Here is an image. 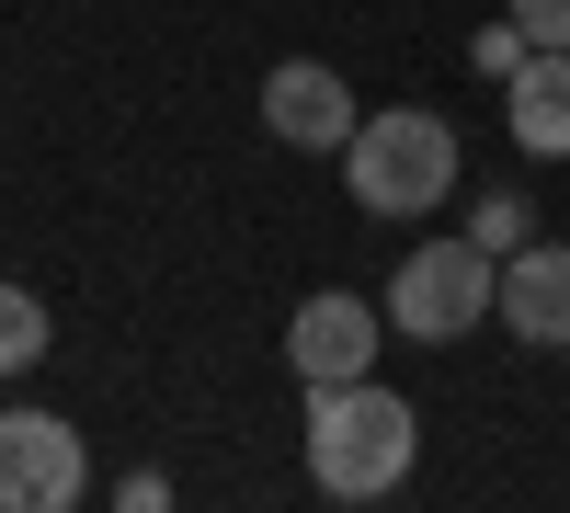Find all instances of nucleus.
Masks as SVG:
<instances>
[{"mask_svg":"<svg viewBox=\"0 0 570 513\" xmlns=\"http://www.w3.org/2000/svg\"><path fill=\"white\" fill-rule=\"evenodd\" d=\"M422 456V411L376 377H343V388H308V480L331 502H389Z\"/></svg>","mask_w":570,"mask_h":513,"instance_id":"1","label":"nucleus"},{"mask_svg":"<svg viewBox=\"0 0 570 513\" xmlns=\"http://www.w3.org/2000/svg\"><path fill=\"white\" fill-rule=\"evenodd\" d=\"M525 58H537V34L513 23V12H502V23H480V46H468V69H480V80H513Z\"/></svg>","mask_w":570,"mask_h":513,"instance_id":"11","label":"nucleus"},{"mask_svg":"<svg viewBox=\"0 0 570 513\" xmlns=\"http://www.w3.org/2000/svg\"><path fill=\"white\" fill-rule=\"evenodd\" d=\"M35 354H46V297H35V286H12V274H0V377H23Z\"/></svg>","mask_w":570,"mask_h":513,"instance_id":"9","label":"nucleus"},{"mask_svg":"<svg viewBox=\"0 0 570 513\" xmlns=\"http://www.w3.org/2000/svg\"><path fill=\"white\" fill-rule=\"evenodd\" d=\"M389 354V297H354V286H320L297 319H285V365L308 388H343V377H376Z\"/></svg>","mask_w":570,"mask_h":513,"instance_id":"4","label":"nucleus"},{"mask_svg":"<svg viewBox=\"0 0 570 513\" xmlns=\"http://www.w3.org/2000/svg\"><path fill=\"white\" fill-rule=\"evenodd\" d=\"M491 308H502V251L480 240H411L389 274V332L411 343H468Z\"/></svg>","mask_w":570,"mask_h":513,"instance_id":"3","label":"nucleus"},{"mask_svg":"<svg viewBox=\"0 0 570 513\" xmlns=\"http://www.w3.org/2000/svg\"><path fill=\"white\" fill-rule=\"evenodd\" d=\"M91 491V456L58 411H0V513H69Z\"/></svg>","mask_w":570,"mask_h":513,"instance_id":"6","label":"nucleus"},{"mask_svg":"<svg viewBox=\"0 0 570 513\" xmlns=\"http://www.w3.org/2000/svg\"><path fill=\"white\" fill-rule=\"evenodd\" d=\"M354 126H365V103H354L343 69H320V58H274V69H263V137H274V149H297V160H343Z\"/></svg>","mask_w":570,"mask_h":513,"instance_id":"5","label":"nucleus"},{"mask_svg":"<svg viewBox=\"0 0 570 513\" xmlns=\"http://www.w3.org/2000/svg\"><path fill=\"white\" fill-rule=\"evenodd\" d=\"M502 126H513L525 160H570V46H537V58L502 80Z\"/></svg>","mask_w":570,"mask_h":513,"instance_id":"8","label":"nucleus"},{"mask_svg":"<svg viewBox=\"0 0 570 513\" xmlns=\"http://www.w3.org/2000/svg\"><path fill=\"white\" fill-rule=\"evenodd\" d=\"M343 182H354L365 217H422V206H445V195H456V126H445L434 103L365 115V126L343 137Z\"/></svg>","mask_w":570,"mask_h":513,"instance_id":"2","label":"nucleus"},{"mask_svg":"<svg viewBox=\"0 0 570 513\" xmlns=\"http://www.w3.org/2000/svg\"><path fill=\"white\" fill-rule=\"evenodd\" d=\"M502 12H513V23H525L537 46H570V0H502Z\"/></svg>","mask_w":570,"mask_h":513,"instance_id":"12","label":"nucleus"},{"mask_svg":"<svg viewBox=\"0 0 570 513\" xmlns=\"http://www.w3.org/2000/svg\"><path fill=\"white\" fill-rule=\"evenodd\" d=\"M115 502H126V513H160V502H171V480H160V468H126V491H115Z\"/></svg>","mask_w":570,"mask_h":513,"instance_id":"13","label":"nucleus"},{"mask_svg":"<svg viewBox=\"0 0 570 513\" xmlns=\"http://www.w3.org/2000/svg\"><path fill=\"white\" fill-rule=\"evenodd\" d=\"M468 240H480V251H525V240H537V206H525V195H480Z\"/></svg>","mask_w":570,"mask_h":513,"instance_id":"10","label":"nucleus"},{"mask_svg":"<svg viewBox=\"0 0 570 513\" xmlns=\"http://www.w3.org/2000/svg\"><path fill=\"white\" fill-rule=\"evenodd\" d=\"M502 332L525 354H570V251L559 240L502 251Z\"/></svg>","mask_w":570,"mask_h":513,"instance_id":"7","label":"nucleus"}]
</instances>
